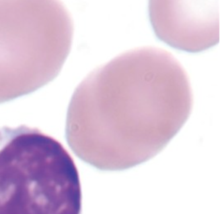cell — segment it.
Segmentation results:
<instances>
[{
  "label": "cell",
  "instance_id": "4",
  "mask_svg": "<svg viewBox=\"0 0 220 214\" xmlns=\"http://www.w3.org/2000/svg\"><path fill=\"white\" fill-rule=\"evenodd\" d=\"M180 13L176 3L171 1H152L150 4V17L175 21V23H151L157 36L171 46L188 52H198L216 44L219 40V13L211 15V13L202 14V9L188 8L187 18L185 19L178 3Z\"/></svg>",
  "mask_w": 220,
  "mask_h": 214
},
{
  "label": "cell",
  "instance_id": "3",
  "mask_svg": "<svg viewBox=\"0 0 220 214\" xmlns=\"http://www.w3.org/2000/svg\"><path fill=\"white\" fill-rule=\"evenodd\" d=\"M0 214H81L78 171L60 142L0 135Z\"/></svg>",
  "mask_w": 220,
  "mask_h": 214
},
{
  "label": "cell",
  "instance_id": "2",
  "mask_svg": "<svg viewBox=\"0 0 220 214\" xmlns=\"http://www.w3.org/2000/svg\"><path fill=\"white\" fill-rule=\"evenodd\" d=\"M73 32L59 1H0V103L52 81L68 56Z\"/></svg>",
  "mask_w": 220,
  "mask_h": 214
},
{
  "label": "cell",
  "instance_id": "1",
  "mask_svg": "<svg viewBox=\"0 0 220 214\" xmlns=\"http://www.w3.org/2000/svg\"><path fill=\"white\" fill-rule=\"evenodd\" d=\"M192 103L187 74L171 53L133 49L93 70L76 88L67 110V141L99 169H130L167 145Z\"/></svg>",
  "mask_w": 220,
  "mask_h": 214
}]
</instances>
